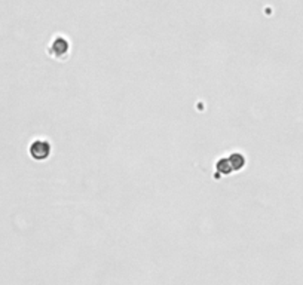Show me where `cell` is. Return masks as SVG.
Returning <instances> with one entry per match:
<instances>
[{"instance_id":"6da1fadb","label":"cell","mask_w":303,"mask_h":285,"mask_svg":"<svg viewBox=\"0 0 303 285\" xmlns=\"http://www.w3.org/2000/svg\"><path fill=\"white\" fill-rule=\"evenodd\" d=\"M49 153V146L45 141H36L31 146V156L36 159H43Z\"/></svg>"}]
</instances>
